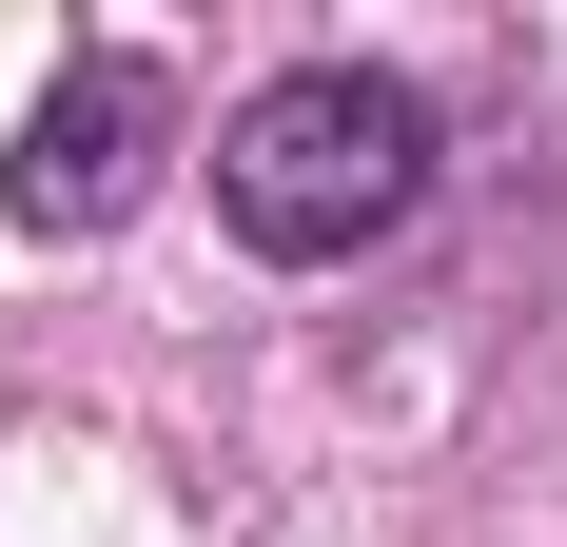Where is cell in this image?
Segmentation results:
<instances>
[{
    "mask_svg": "<svg viewBox=\"0 0 567 547\" xmlns=\"http://www.w3.org/2000/svg\"><path fill=\"white\" fill-rule=\"evenodd\" d=\"M411 196H431V99L372 79V59H293V79H255L216 117V216H235V255H275V274L372 255Z\"/></svg>",
    "mask_w": 567,
    "mask_h": 547,
    "instance_id": "6da1fadb",
    "label": "cell"
},
{
    "mask_svg": "<svg viewBox=\"0 0 567 547\" xmlns=\"http://www.w3.org/2000/svg\"><path fill=\"white\" fill-rule=\"evenodd\" d=\"M157 157H176V79L99 40V59H59V79H40L20 157H0V216H20V235H117L137 196H157Z\"/></svg>",
    "mask_w": 567,
    "mask_h": 547,
    "instance_id": "7a4b0ae2",
    "label": "cell"
}]
</instances>
